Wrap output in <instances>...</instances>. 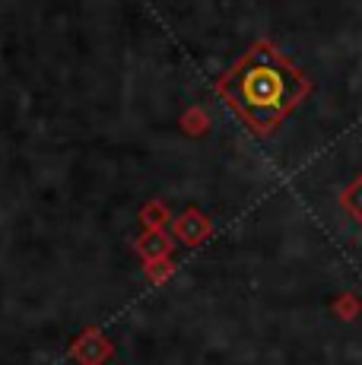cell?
Returning <instances> with one entry per match:
<instances>
[{"mask_svg": "<svg viewBox=\"0 0 362 365\" xmlns=\"http://www.w3.org/2000/svg\"><path fill=\"white\" fill-rule=\"evenodd\" d=\"M219 99L252 133L270 137L311 93V80L270 41H254L217 83Z\"/></svg>", "mask_w": 362, "mask_h": 365, "instance_id": "6da1fadb", "label": "cell"}, {"mask_svg": "<svg viewBox=\"0 0 362 365\" xmlns=\"http://www.w3.org/2000/svg\"><path fill=\"white\" fill-rule=\"evenodd\" d=\"M175 232L181 235V242H187V245H200L207 238V232H210V222L204 220V216L197 213V210H187L185 216L175 222Z\"/></svg>", "mask_w": 362, "mask_h": 365, "instance_id": "7a4b0ae2", "label": "cell"}, {"mask_svg": "<svg viewBox=\"0 0 362 365\" xmlns=\"http://www.w3.org/2000/svg\"><path fill=\"white\" fill-rule=\"evenodd\" d=\"M340 207H343V213L350 216L353 222L362 226V175H356V178L340 191Z\"/></svg>", "mask_w": 362, "mask_h": 365, "instance_id": "3957f363", "label": "cell"}, {"mask_svg": "<svg viewBox=\"0 0 362 365\" xmlns=\"http://www.w3.org/2000/svg\"><path fill=\"white\" fill-rule=\"evenodd\" d=\"M333 312H337L340 318H346V321H350V318H356V314H359V299L346 292V296H340L337 302H333Z\"/></svg>", "mask_w": 362, "mask_h": 365, "instance_id": "277c9868", "label": "cell"}]
</instances>
